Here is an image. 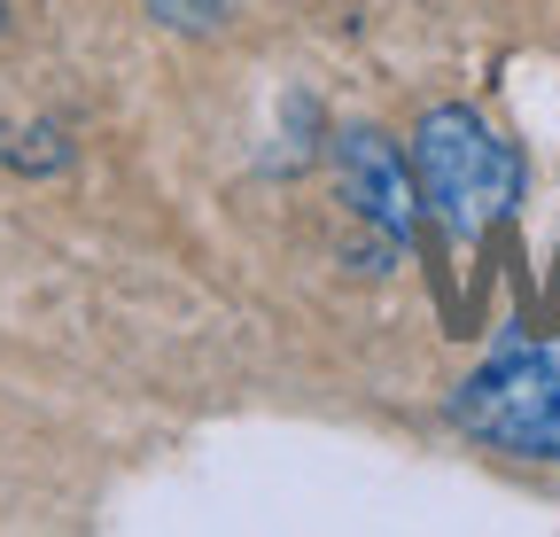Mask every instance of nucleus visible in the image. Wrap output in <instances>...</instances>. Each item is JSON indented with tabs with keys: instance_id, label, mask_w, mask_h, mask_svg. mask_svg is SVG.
<instances>
[{
	"instance_id": "obj_3",
	"label": "nucleus",
	"mask_w": 560,
	"mask_h": 537,
	"mask_svg": "<svg viewBox=\"0 0 560 537\" xmlns=\"http://www.w3.org/2000/svg\"><path fill=\"white\" fill-rule=\"evenodd\" d=\"M327 164H335V195H342V211L374 226L389 257H405L412 226H420V179H412V156L389 141V132L374 125H342L335 141H327Z\"/></svg>"
},
{
	"instance_id": "obj_6",
	"label": "nucleus",
	"mask_w": 560,
	"mask_h": 537,
	"mask_svg": "<svg viewBox=\"0 0 560 537\" xmlns=\"http://www.w3.org/2000/svg\"><path fill=\"white\" fill-rule=\"evenodd\" d=\"M0 32H9V0H0Z\"/></svg>"
},
{
	"instance_id": "obj_5",
	"label": "nucleus",
	"mask_w": 560,
	"mask_h": 537,
	"mask_svg": "<svg viewBox=\"0 0 560 537\" xmlns=\"http://www.w3.org/2000/svg\"><path fill=\"white\" fill-rule=\"evenodd\" d=\"M149 9V24H164V32H187V39H202V32H219L242 0H140Z\"/></svg>"
},
{
	"instance_id": "obj_4",
	"label": "nucleus",
	"mask_w": 560,
	"mask_h": 537,
	"mask_svg": "<svg viewBox=\"0 0 560 537\" xmlns=\"http://www.w3.org/2000/svg\"><path fill=\"white\" fill-rule=\"evenodd\" d=\"M0 164H16V172H62L70 164V141H62V132L55 125H9V117H0Z\"/></svg>"
},
{
	"instance_id": "obj_1",
	"label": "nucleus",
	"mask_w": 560,
	"mask_h": 537,
	"mask_svg": "<svg viewBox=\"0 0 560 537\" xmlns=\"http://www.w3.org/2000/svg\"><path fill=\"white\" fill-rule=\"evenodd\" d=\"M412 179H420V211H429L459 249L482 242L490 226H506L522 203V156L499 125L467 102H436L429 117L412 125Z\"/></svg>"
},
{
	"instance_id": "obj_2",
	"label": "nucleus",
	"mask_w": 560,
	"mask_h": 537,
	"mask_svg": "<svg viewBox=\"0 0 560 537\" xmlns=\"http://www.w3.org/2000/svg\"><path fill=\"white\" fill-rule=\"evenodd\" d=\"M452 421L482 452L560 459V351L552 343H506V351H490L452 389Z\"/></svg>"
}]
</instances>
